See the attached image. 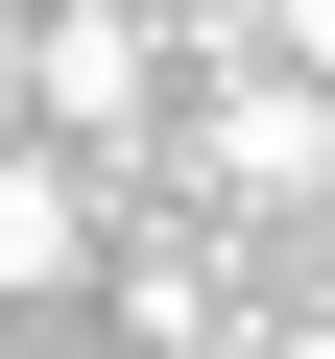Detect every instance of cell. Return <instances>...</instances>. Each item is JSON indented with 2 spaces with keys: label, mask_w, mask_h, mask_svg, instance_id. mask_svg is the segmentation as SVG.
<instances>
[{
  "label": "cell",
  "mask_w": 335,
  "mask_h": 359,
  "mask_svg": "<svg viewBox=\"0 0 335 359\" xmlns=\"http://www.w3.org/2000/svg\"><path fill=\"white\" fill-rule=\"evenodd\" d=\"M168 168H216V216H311V192H335V72L216 48V72H192V120H168Z\"/></svg>",
  "instance_id": "6da1fadb"
},
{
  "label": "cell",
  "mask_w": 335,
  "mask_h": 359,
  "mask_svg": "<svg viewBox=\"0 0 335 359\" xmlns=\"http://www.w3.org/2000/svg\"><path fill=\"white\" fill-rule=\"evenodd\" d=\"M25 96H48V144H72V168H96V144H168V120H192L168 0H48V25H25Z\"/></svg>",
  "instance_id": "7a4b0ae2"
},
{
  "label": "cell",
  "mask_w": 335,
  "mask_h": 359,
  "mask_svg": "<svg viewBox=\"0 0 335 359\" xmlns=\"http://www.w3.org/2000/svg\"><path fill=\"white\" fill-rule=\"evenodd\" d=\"M72 264H96V168H72V144H0V311L72 287Z\"/></svg>",
  "instance_id": "3957f363"
},
{
  "label": "cell",
  "mask_w": 335,
  "mask_h": 359,
  "mask_svg": "<svg viewBox=\"0 0 335 359\" xmlns=\"http://www.w3.org/2000/svg\"><path fill=\"white\" fill-rule=\"evenodd\" d=\"M240 25H264V48H287V72H335V0H240Z\"/></svg>",
  "instance_id": "277c9868"
},
{
  "label": "cell",
  "mask_w": 335,
  "mask_h": 359,
  "mask_svg": "<svg viewBox=\"0 0 335 359\" xmlns=\"http://www.w3.org/2000/svg\"><path fill=\"white\" fill-rule=\"evenodd\" d=\"M287 240H311V311H335V192H311V216H287Z\"/></svg>",
  "instance_id": "5b68a950"
},
{
  "label": "cell",
  "mask_w": 335,
  "mask_h": 359,
  "mask_svg": "<svg viewBox=\"0 0 335 359\" xmlns=\"http://www.w3.org/2000/svg\"><path fill=\"white\" fill-rule=\"evenodd\" d=\"M0 25H48V0H0Z\"/></svg>",
  "instance_id": "8992f818"
}]
</instances>
